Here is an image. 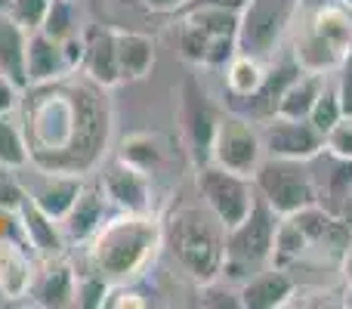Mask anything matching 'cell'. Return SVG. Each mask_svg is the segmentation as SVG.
Masks as SVG:
<instances>
[{"instance_id": "obj_1", "label": "cell", "mask_w": 352, "mask_h": 309, "mask_svg": "<svg viewBox=\"0 0 352 309\" xmlns=\"http://www.w3.org/2000/svg\"><path fill=\"white\" fill-rule=\"evenodd\" d=\"M25 136L31 149V167L80 173L78 167V130L80 103L74 90V74L56 84L25 90ZM84 176V173H80Z\"/></svg>"}, {"instance_id": "obj_2", "label": "cell", "mask_w": 352, "mask_h": 309, "mask_svg": "<svg viewBox=\"0 0 352 309\" xmlns=\"http://www.w3.org/2000/svg\"><path fill=\"white\" fill-rule=\"evenodd\" d=\"M164 248V226L155 213L115 211L87 242V266L111 285L142 275Z\"/></svg>"}, {"instance_id": "obj_3", "label": "cell", "mask_w": 352, "mask_h": 309, "mask_svg": "<svg viewBox=\"0 0 352 309\" xmlns=\"http://www.w3.org/2000/svg\"><path fill=\"white\" fill-rule=\"evenodd\" d=\"M164 248L173 263L198 285L223 279L226 266V226L201 204H182L164 220Z\"/></svg>"}, {"instance_id": "obj_4", "label": "cell", "mask_w": 352, "mask_h": 309, "mask_svg": "<svg viewBox=\"0 0 352 309\" xmlns=\"http://www.w3.org/2000/svg\"><path fill=\"white\" fill-rule=\"evenodd\" d=\"M287 34L291 56L303 72L328 74L352 47V6L343 0H300Z\"/></svg>"}, {"instance_id": "obj_5", "label": "cell", "mask_w": 352, "mask_h": 309, "mask_svg": "<svg viewBox=\"0 0 352 309\" xmlns=\"http://www.w3.org/2000/svg\"><path fill=\"white\" fill-rule=\"evenodd\" d=\"M278 213L256 198L250 213L238 226L226 229V266L223 279L244 281L248 275L260 273L272 260V242H275V226H278Z\"/></svg>"}, {"instance_id": "obj_6", "label": "cell", "mask_w": 352, "mask_h": 309, "mask_svg": "<svg viewBox=\"0 0 352 309\" xmlns=\"http://www.w3.org/2000/svg\"><path fill=\"white\" fill-rule=\"evenodd\" d=\"M297 6L300 0H244L238 19V53L272 62L291 31Z\"/></svg>"}, {"instance_id": "obj_7", "label": "cell", "mask_w": 352, "mask_h": 309, "mask_svg": "<svg viewBox=\"0 0 352 309\" xmlns=\"http://www.w3.org/2000/svg\"><path fill=\"white\" fill-rule=\"evenodd\" d=\"M254 186L260 192V198L278 217H291V213L316 204L312 176H309V164L306 161L266 155L260 161V167L254 170Z\"/></svg>"}, {"instance_id": "obj_8", "label": "cell", "mask_w": 352, "mask_h": 309, "mask_svg": "<svg viewBox=\"0 0 352 309\" xmlns=\"http://www.w3.org/2000/svg\"><path fill=\"white\" fill-rule=\"evenodd\" d=\"M195 186H198L201 201L210 207L213 217H217L226 229L241 223L250 213V207L256 204V198H260V192H256V186H254V176L232 173V170L219 167V164H210V161L198 167Z\"/></svg>"}, {"instance_id": "obj_9", "label": "cell", "mask_w": 352, "mask_h": 309, "mask_svg": "<svg viewBox=\"0 0 352 309\" xmlns=\"http://www.w3.org/2000/svg\"><path fill=\"white\" fill-rule=\"evenodd\" d=\"M263 158H266V152H263L256 121L238 115V111L219 115L210 146V164H219V167L232 170V173L254 176V170L260 167Z\"/></svg>"}, {"instance_id": "obj_10", "label": "cell", "mask_w": 352, "mask_h": 309, "mask_svg": "<svg viewBox=\"0 0 352 309\" xmlns=\"http://www.w3.org/2000/svg\"><path fill=\"white\" fill-rule=\"evenodd\" d=\"M176 118H179V134L186 142V152L195 167L210 161L213 134H217L219 111L213 109L207 90L198 78H186L179 84V99H176Z\"/></svg>"}, {"instance_id": "obj_11", "label": "cell", "mask_w": 352, "mask_h": 309, "mask_svg": "<svg viewBox=\"0 0 352 309\" xmlns=\"http://www.w3.org/2000/svg\"><path fill=\"white\" fill-rule=\"evenodd\" d=\"M99 186L109 198L111 211L121 213H152V176L133 164L111 158L109 164H99Z\"/></svg>"}, {"instance_id": "obj_12", "label": "cell", "mask_w": 352, "mask_h": 309, "mask_svg": "<svg viewBox=\"0 0 352 309\" xmlns=\"http://www.w3.org/2000/svg\"><path fill=\"white\" fill-rule=\"evenodd\" d=\"M263 152L272 158H294V161H309L316 152L324 149V134L316 130L309 118H281L272 115L263 121L260 130Z\"/></svg>"}, {"instance_id": "obj_13", "label": "cell", "mask_w": 352, "mask_h": 309, "mask_svg": "<svg viewBox=\"0 0 352 309\" xmlns=\"http://www.w3.org/2000/svg\"><path fill=\"white\" fill-rule=\"evenodd\" d=\"M306 164H309L316 204L324 207L328 213H334V217H340L343 204H346V198L352 192V161L322 149V152H316Z\"/></svg>"}, {"instance_id": "obj_14", "label": "cell", "mask_w": 352, "mask_h": 309, "mask_svg": "<svg viewBox=\"0 0 352 309\" xmlns=\"http://www.w3.org/2000/svg\"><path fill=\"white\" fill-rule=\"evenodd\" d=\"M74 288H78V273H74V266L65 260V254L41 257V260L34 263L28 300L34 306H47V309L74 306Z\"/></svg>"}, {"instance_id": "obj_15", "label": "cell", "mask_w": 352, "mask_h": 309, "mask_svg": "<svg viewBox=\"0 0 352 309\" xmlns=\"http://www.w3.org/2000/svg\"><path fill=\"white\" fill-rule=\"evenodd\" d=\"M34 173H37L34 182L25 186V192H28V198L34 201L43 213H50L53 220L62 223V217H65V213L72 211V204L78 201L87 176L62 173V170H41V167H34Z\"/></svg>"}, {"instance_id": "obj_16", "label": "cell", "mask_w": 352, "mask_h": 309, "mask_svg": "<svg viewBox=\"0 0 352 309\" xmlns=\"http://www.w3.org/2000/svg\"><path fill=\"white\" fill-rule=\"evenodd\" d=\"M93 84L111 87L121 84V65H118V50H115V28H102V25H90L84 28V62L80 72Z\"/></svg>"}, {"instance_id": "obj_17", "label": "cell", "mask_w": 352, "mask_h": 309, "mask_svg": "<svg viewBox=\"0 0 352 309\" xmlns=\"http://www.w3.org/2000/svg\"><path fill=\"white\" fill-rule=\"evenodd\" d=\"M109 217H111V204L105 198L99 180L96 182L87 180L78 201L72 204V211L62 217V232H65L68 244H87Z\"/></svg>"}, {"instance_id": "obj_18", "label": "cell", "mask_w": 352, "mask_h": 309, "mask_svg": "<svg viewBox=\"0 0 352 309\" xmlns=\"http://www.w3.org/2000/svg\"><path fill=\"white\" fill-rule=\"evenodd\" d=\"M297 294V281L287 275V269L266 266L260 273L248 275L238 288V300L244 309H281L291 306V297Z\"/></svg>"}, {"instance_id": "obj_19", "label": "cell", "mask_w": 352, "mask_h": 309, "mask_svg": "<svg viewBox=\"0 0 352 309\" xmlns=\"http://www.w3.org/2000/svg\"><path fill=\"white\" fill-rule=\"evenodd\" d=\"M16 220L25 235V248H31L37 257L65 254L68 238H65V232H62V223L53 220L50 213H43L31 198H25V204L16 211Z\"/></svg>"}, {"instance_id": "obj_20", "label": "cell", "mask_w": 352, "mask_h": 309, "mask_svg": "<svg viewBox=\"0 0 352 309\" xmlns=\"http://www.w3.org/2000/svg\"><path fill=\"white\" fill-rule=\"evenodd\" d=\"M72 65L65 59L62 41L43 34L41 28L28 31V87L56 84V81L72 78Z\"/></svg>"}, {"instance_id": "obj_21", "label": "cell", "mask_w": 352, "mask_h": 309, "mask_svg": "<svg viewBox=\"0 0 352 309\" xmlns=\"http://www.w3.org/2000/svg\"><path fill=\"white\" fill-rule=\"evenodd\" d=\"M0 72L28 90V28L0 10Z\"/></svg>"}, {"instance_id": "obj_22", "label": "cell", "mask_w": 352, "mask_h": 309, "mask_svg": "<svg viewBox=\"0 0 352 309\" xmlns=\"http://www.w3.org/2000/svg\"><path fill=\"white\" fill-rule=\"evenodd\" d=\"M34 260L25 244L12 238H0V300H22L28 297Z\"/></svg>"}, {"instance_id": "obj_23", "label": "cell", "mask_w": 352, "mask_h": 309, "mask_svg": "<svg viewBox=\"0 0 352 309\" xmlns=\"http://www.w3.org/2000/svg\"><path fill=\"white\" fill-rule=\"evenodd\" d=\"M115 50H118V65H121L124 81H142L148 78L155 65V41L142 31L115 28Z\"/></svg>"}, {"instance_id": "obj_24", "label": "cell", "mask_w": 352, "mask_h": 309, "mask_svg": "<svg viewBox=\"0 0 352 309\" xmlns=\"http://www.w3.org/2000/svg\"><path fill=\"white\" fill-rule=\"evenodd\" d=\"M266 65L269 62L256 59V56H248V53H235L226 62V68H223L226 93H229L232 103H235V99H248L260 90L263 81H266Z\"/></svg>"}, {"instance_id": "obj_25", "label": "cell", "mask_w": 352, "mask_h": 309, "mask_svg": "<svg viewBox=\"0 0 352 309\" xmlns=\"http://www.w3.org/2000/svg\"><path fill=\"white\" fill-rule=\"evenodd\" d=\"M324 78H328V74L300 72L297 81L281 93L278 105H275V115H281V118H309L312 105H316V96L324 87Z\"/></svg>"}, {"instance_id": "obj_26", "label": "cell", "mask_w": 352, "mask_h": 309, "mask_svg": "<svg viewBox=\"0 0 352 309\" xmlns=\"http://www.w3.org/2000/svg\"><path fill=\"white\" fill-rule=\"evenodd\" d=\"M118 158L133 164V167H140V170H146V173L152 176L164 167L167 142L155 134H130L127 140L121 142V149H118Z\"/></svg>"}, {"instance_id": "obj_27", "label": "cell", "mask_w": 352, "mask_h": 309, "mask_svg": "<svg viewBox=\"0 0 352 309\" xmlns=\"http://www.w3.org/2000/svg\"><path fill=\"white\" fill-rule=\"evenodd\" d=\"M182 19H188L192 25H198V28L210 37H238V19H241V10L195 0Z\"/></svg>"}, {"instance_id": "obj_28", "label": "cell", "mask_w": 352, "mask_h": 309, "mask_svg": "<svg viewBox=\"0 0 352 309\" xmlns=\"http://www.w3.org/2000/svg\"><path fill=\"white\" fill-rule=\"evenodd\" d=\"M306 251H309V242H306V235L300 232V226L294 223L291 217H281L278 226H275L272 260H269V266H278V269H287V273H291V266L303 260Z\"/></svg>"}, {"instance_id": "obj_29", "label": "cell", "mask_w": 352, "mask_h": 309, "mask_svg": "<svg viewBox=\"0 0 352 309\" xmlns=\"http://www.w3.org/2000/svg\"><path fill=\"white\" fill-rule=\"evenodd\" d=\"M0 167L22 173L25 167H31V149L25 127L19 121H12V115H0Z\"/></svg>"}, {"instance_id": "obj_30", "label": "cell", "mask_w": 352, "mask_h": 309, "mask_svg": "<svg viewBox=\"0 0 352 309\" xmlns=\"http://www.w3.org/2000/svg\"><path fill=\"white\" fill-rule=\"evenodd\" d=\"M41 31L56 41H65V37L78 34L80 28V16H78V3L74 0H50V10L41 22Z\"/></svg>"}, {"instance_id": "obj_31", "label": "cell", "mask_w": 352, "mask_h": 309, "mask_svg": "<svg viewBox=\"0 0 352 309\" xmlns=\"http://www.w3.org/2000/svg\"><path fill=\"white\" fill-rule=\"evenodd\" d=\"M176 43H179V56L188 62V65L204 68L207 50H210V34H204L198 25L182 19V22L176 25Z\"/></svg>"}, {"instance_id": "obj_32", "label": "cell", "mask_w": 352, "mask_h": 309, "mask_svg": "<svg viewBox=\"0 0 352 309\" xmlns=\"http://www.w3.org/2000/svg\"><path fill=\"white\" fill-rule=\"evenodd\" d=\"M340 118H346V115H343V105H340V96H337V87H334V81L324 78L322 93L316 96V105H312V111H309V121L316 124V130L328 134V130L334 127Z\"/></svg>"}, {"instance_id": "obj_33", "label": "cell", "mask_w": 352, "mask_h": 309, "mask_svg": "<svg viewBox=\"0 0 352 309\" xmlns=\"http://www.w3.org/2000/svg\"><path fill=\"white\" fill-rule=\"evenodd\" d=\"M111 291V281L105 275L93 273H78V288H74V306H84V309H102L105 306V297Z\"/></svg>"}, {"instance_id": "obj_34", "label": "cell", "mask_w": 352, "mask_h": 309, "mask_svg": "<svg viewBox=\"0 0 352 309\" xmlns=\"http://www.w3.org/2000/svg\"><path fill=\"white\" fill-rule=\"evenodd\" d=\"M47 10H50V0H10V3H6V12L28 31L41 28Z\"/></svg>"}, {"instance_id": "obj_35", "label": "cell", "mask_w": 352, "mask_h": 309, "mask_svg": "<svg viewBox=\"0 0 352 309\" xmlns=\"http://www.w3.org/2000/svg\"><path fill=\"white\" fill-rule=\"evenodd\" d=\"M25 198H28V192H25V186L16 180V170L0 167V211L16 217V211L25 204Z\"/></svg>"}, {"instance_id": "obj_36", "label": "cell", "mask_w": 352, "mask_h": 309, "mask_svg": "<svg viewBox=\"0 0 352 309\" xmlns=\"http://www.w3.org/2000/svg\"><path fill=\"white\" fill-rule=\"evenodd\" d=\"M324 149L352 161V118H340V121L324 134Z\"/></svg>"}, {"instance_id": "obj_37", "label": "cell", "mask_w": 352, "mask_h": 309, "mask_svg": "<svg viewBox=\"0 0 352 309\" xmlns=\"http://www.w3.org/2000/svg\"><path fill=\"white\" fill-rule=\"evenodd\" d=\"M337 78H334V87H337V96H340V105H343V115L352 118V47L349 53L340 59V65L334 68Z\"/></svg>"}, {"instance_id": "obj_38", "label": "cell", "mask_w": 352, "mask_h": 309, "mask_svg": "<svg viewBox=\"0 0 352 309\" xmlns=\"http://www.w3.org/2000/svg\"><path fill=\"white\" fill-rule=\"evenodd\" d=\"M124 306H136V309L146 306L142 294L133 291V288H130V281H118V285H111L109 297H105V309H124Z\"/></svg>"}, {"instance_id": "obj_39", "label": "cell", "mask_w": 352, "mask_h": 309, "mask_svg": "<svg viewBox=\"0 0 352 309\" xmlns=\"http://www.w3.org/2000/svg\"><path fill=\"white\" fill-rule=\"evenodd\" d=\"M22 96H25L22 87L0 72V115H12L22 105Z\"/></svg>"}, {"instance_id": "obj_40", "label": "cell", "mask_w": 352, "mask_h": 309, "mask_svg": "<svg viewBox=\"0 0 352 309\" xmlns=\"http://www.w3.org/2000/svg\"><path fill=\"white\" fill-rule=\"evenodd\" d=\"M136 3H140L142 10H148V12H161V16H167V12L188 10L195 0H136Z\"/></svg>"}, {"instance_id": "obj_41", "label": "cell", "mask_w": 352, "mask_h": 309, "mask_svg": "<svg viewBox=\"0 0 352 309\" xmlns=\"http://www.w3.org/2000/svg\"><path fill=\"white\" fill-rule=\"evenodd\" d=\"M340 273L346 281H352V238H349L346 251H343V257H340Z\"/></svg>"}, {"instance_id": "obj_42", "label": "cell", "mask_w": 352, "mask_h": 309, "mask_svg": "<svg viewBox=\"0 0 352 309\" xmlns=\"http://www.w3.org/2000/svg\"><path fill=\"white\" fill-rule=\"evenodd\" d=\"M340 220H343V223H346V229L352 232V192H349L346 204H343V213H340Z\"/></svg>"}, {"instance_id": "obj_43", "label": "cell", "mask_w": 352, "mask_h": 309, "mask_svg": "<svg viewBox=\"0 0 352 309\" xmlns=\"http://www.w3.org/2000/svg\"><path fill=\"white\" fill-rule=\"evenodd\" d=\"M340 306L352 309V281H346V288H343V300H340Z\"/></svg>"}, {"instance_id": "obj_44", "label": "cell", "mask_w": 352, "mask_h": 309, "mask_svg": "<svg viewBox=\"0 0 352 309\" xmlns=\"http://www.w3.org/2000/svg\"><path fill=\"white\" fill-rule=\"evenodd\" d=\"M6 3H10V0H0V10H6Z\"/></svg>"}]
</instances>
